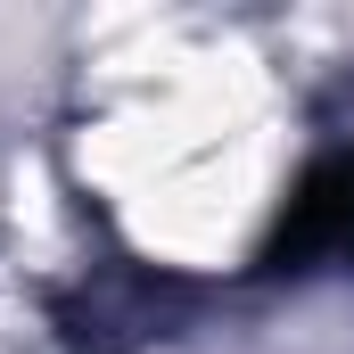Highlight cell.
<instances>
[{
  "label": "cell",
  "instance_id": "1",
  "mask_svg": "<svg viewBox=\"0 0 354 354\" xmlns=\"http://www.w3.org/2000/svg\"><path fill=\"white\" fill-rule=\"evenodd\" d=\"M338 264H354V149H330L288 181L264 248H256V272H272V280H305V272H338Z\"/></svg>",
  "mask_w": 354,
  "mask_h": 354
}]
</instances>
